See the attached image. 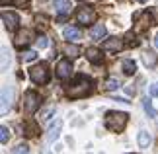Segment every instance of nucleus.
Returning a JSON list of instances; mask_svg holds the SVG:
<instances>
[{
    "label": "nucleus",
    "instance_id": "1",
    "mask_svg": "<svg viewBox=\"0 0 158 154\" xmlns=\"http://www.w3.org/2000/svg\"><path fill=\"white\" fill-rule=\"evenodd\" d=\"M127 119H129V115L125 111H107L106 113V127L113 133H121L127 125Z\"/></svg>",
    "mask_w": 158,
    "mask_h": 154
},
{
    "label": "nucleus",
    "instance_id": "2",
    "mask_svg": "<svg viewBox=\"0 0 158 154\" xmlns=\"http://www.w3.org/2000/svg\"><path fill=\"white\" fill-rule=\"evenodd\" d=\"M88 92H90V80L84 76H78L76 82L66 88V96L72 98V100H78V98H84Z\"/></svg>",
    "mask_w": 158,
    "mask_h": 154
},
{
    "label": "nucleus",
    "instance_id": "3",
    "mask_svg": "<svg viewBox=\"0 0 158 154\" xmlns=\"http://www.w3.org/2000/svg\"><path fill=\"white\" fill-rule=\"evenodd\" d=\"M29 78L33 80L35 84H47L49 82V70H47L45 63H39L29 69Z\"/></svg>",
    "mask_w": 158,
    "mask_h": 154
},
{
    "label": "nucleus",
    "instance_id": "4",
    "mask_svg": "<svg viewBox=\"0 0 158 154\" xmlns=\"http://www.w3.org/2000/svg\"><path fill=\"white\" fill-rule=\"evenodd\" d=\"M41 106V98L35 94V92H27L26 98H23V109H26V113H35Z\"/></svg>",
    "mask_w": 158,
    "mask_h": 154
},
{
    "label": "nucleus",
    "instance_id": "5",
    "mask_svg": "<svg viewBox=\"0 0 158 154\" xmlns=\"http://www.w3.org/2000/svg\"><path fill=\"white\" fill-rule=\"evenodd\" d=\"M33 39H37V37L33 35V31H31V29H22V31H18V35L14 37V45L22 49V47L29 45V43H31Z\"/></svg>",
    "mask_w": 158,
    "mask_h": 154
},
{
    "label": "nucleus",
    "instance_id": "6",
    "mask_svg": "<svg viewBox=\"0 0 158 154\" xmlns=\"http://www.w3.org/2000/svg\"><path fill=\"white\" fill-rule=\"evenodd\" d=\"M76 18H78V23H84V26H86V23H94L96 12H94V8H90V6H84V8L78 10Z\"/></svg>",
    "mask_w": 158,
    "mask_h": 154
},
{
    "label": "nucleus",
    "instance_id": "7",
    "mask_svg": "<svg viewBox=\"0 0 158 154\" xmlns=\"http://www.w3.org/2000/svg\"><path fill=\"white\" fill-rule=\"evenodd\" d=\"M102 49L107 53H119L121 49H123V41H121L119 37H111V39H106L104 43H102Z\"/></svg>",
    "mask_w": 158,
    "mask_h": 154
},
{
    "label": "nucleus",
    "instance_id": "8",
    "mask_svg": "<svg viewBox=\"0 0 158 154\" xmlns=\"http://www.w3.org/2000/svg\"><path fill=\"white\" fill-rule=\"evenodd\" d=\"M2 22H4V27L8 29V31H14L18 27V23H20V18H18V14H14V12H4Z\"/></svg>",
    "mask_w": 158,
    "mask_h": 154
},
{
    "label": "nucleus",
    "instance_id": "9",
    "mask_svg": "<svg viewBox=\"0 0 158 154\" xmlns=\"http://www.w3.org/2000/svg\"><path fill=\"white\" fill-rule=\"evenodd\" d=\"M70 74H72L70 60H60V63L57 65V76L63 78V80H66V78H70Z\"/></svg>",
    "mask_w": 158,
    "mask_h": 154
},
{
    "label": "nucleus",
    "instance_id": "10",
    "mask_svg": "<svg viewBox=\"0 0 158 154\" xmlns=\"http://www.w3.org/2000/svg\"><path fill=\"white\" fill-rule=\"evenodd\" d=\"M60 127H63V121H60V119H57V121H55L53 125L49 127V133H47V140H49V143H55V140L59 139Z\"/></svg>",
    "mask_w": 158,
    "mask_h": 154
},
{
    "label": "nucleus",
    "instance_id": "11",
    "mask_svg": "<svg viewBox=\"0 0 158 154\" xmlns=\"http://www.w3.org/2000/svg\"><path fill=\"white\" fill-rule=\"evenodd\" d=\"M55 10L59 12V14H70V10H72V6H70V0H55Z\"/></svg>",
    "mask_w": 158,
    "mask_h": 154
},
{
    "label": "nucleus",
    "instance_id": "12",
    "mask_svg": "<svg viewBox=\"0 0 158 154\" xmlns=\"http://www.w3.org/2000/svg\"><path fill=\"white\" fill-rule=\"evenodd\" d=\"M86 59L90 60V63L98 65V63H102V51L96 49V47H90V49H86Z\"/></svg>",
    "mask_w": 158,
    "mask_h": 154
},
{
    "label": "nucleus",
    "instance_id": "13",
    "mask_svg": "<svg viewBox=\"0 0 158 154\" xmlns=\"http://www.w3.org/2000/svg\"><path fill=\"white\" fill-rule=\"evenodd\" d=\"M106 33H107V29L104 23H96V26L90 27V35H92L94 39H102V37H106Z\"/></svg>",
    "mask_w": 158,
    "mask_h": 154
},
{
    "label": "nucleus",
    "instance_id": "14",
    "mask_svg": "<svg viewBox=\"0 0 158 154\" xmlns=\"http://www.w3.org/2000/svg\"><path fill=\"white\" fill-rule=\"evenodd\" d=\"M63 35H64V39H69V41H76V39H80V29L69 26V27H64Z\"/></svg>",
    "mask_w": 158,
    "mask_h": 154
},
{
    "label": "nucleus",
    "instance_id": "15",
    "mask_svg": "<svg viewBox=\"0 0 158 154\" xmlns=\"http://www.w3.org/2000/svg\"><path fill=\"white\" fill-rule=\"evenodd\" d=\"M150 144H152V137H150L147 131H141L139 133V146H141V148H148Z\"/></svg>",
    "mask_w": 158,
    "mask_h": 154
},
{
    "label": "nucleus",
    "instance_id": "16",
    "mask_svg": "<svg viewBox=\"0 0 158 154\" xmlns=\"http://www.w3.org/2000/svg\"><path fill=\"white\" fill-rule=\"evenodd\" d=\"M121 69H123L125 74H135V70H137V65H135V60H131V59H125L123 63H121Z\"/></svg>",
    "mask_w": 158,
    "mask_h": 154
},
{
    "label": "nucleus",
    "instance_id": "17",
    "mask_svg": "<svg viewBox=\"0 0 158 154\" xmlns=\"http://www.w3.org/2000/svg\"><path fill=\"white\" fill-rule=\"evenodd\" d=\"M137 23H139V26H137V31H143L144 27H148L150 23H152V16H150V14H143V18Z\"/></svg>",
    "mask_w": 158,
    "mask_h": 154
},
{
    "label": "nucleus",
    "instance_id": "18",
    "mask_svg": "<svg viewBox=\"0 0 158 154\" xmlns=\"http://www.w3.org/2000/svg\"><path fill=\"white\" fill-rule=\"evenodd\" d=\"M10 98H12L10 90L4 88V90H2V113H6V111L10 109Z\"/></svg>",
    "mask_w": 158,
    "mask_h": 154
},
{
    "label": "nucleus",
    "instance_id": "19",
    "mask_svg": "<svg viewBox=\"0 0 158 154\" xmlns=\"http://www.w3.org/2000/svg\"><path fill=\"white\" fill-rule=\"evenodd\" d=\"M143 107H144V111L148 113V117H156V115H158V111L152 107V103H150L148 98H144V100H143Z\"/></svg>",
    "mask_w": 158,
    "mask_h": 154
},
{
    "label": "nucleus",
    "instance_id": "20",
    "mask_svg": "<svg viewBox=\"0 0 158 154\" xmlns=\"http://www.w3.org/2000/svg\"><path fill=\"white\" fill-rule=\"evenodd\" d=\"M64 53H66V57H69V59H76L78 53H80V49H78L76 45H70V43H69V45L64 47Z\"/></svg>",
    "mask_w": 158,
    "mask_h": 154
},
{
    "label": "nucleus",
    "instance_id": "21",
    "mask_svg": "<svg viewBox=\"0 0 158 154\" xmlns=\"http://www.w3.org/2000/svg\"><path fill=\"white\" fill-rule=\"evenodd\" d=\"M37 131H39V127L35 125L33 121L26 123V135H27V137H33V135H37Z\"/></svg>",
    "mask_w": 158,
    "mask_h": 154
},
{
    "label": "nucleus",
    "instance_id": "22",
    "mask_svg": "<svg viewBox=\"0 0 158 154\" xmlns=\"http://www.w3.org/2000/svg\"><path fill=\"white\" fill-rule=\"evenodd\" d=\"M119 88H121V82L117 78H109L106 82V90H119Z\"/></svg>",
    "mask_w": 158,
    "mask_h": 154
},
{
    "label": "nucleus",
    "instance_id": "23",
    "mask_svg": "<svg viewBox=\"0 0 158 154\" xmlns=\"http://www.w3.org/2000/svg\"><path fill=\"white\" fill-rule=\"evenodd\" d=\"M8 139H10V131H8V127H0V143L6 144V143H8Z\"/></svg>",
    "mask_w": 158,
    "mask_h": 154
},
{
    "label": "nucleus",
    "instance_id": "24",
    "mask_svg": "<svg viewBox=\"0 0 158 154\" xmlns=\"http://www.w3.org/2000/svg\"><path fill=\"white\" fill-rule=\"evenodd\" d=\"M143 60H144V65H148V66H152L154 63H156V57L152 53H144L143 55Z\"/></svg>",
    "mask_w": 158,
    "mask_h": 154
},
{
    "label": "nucleus",
    "instance_id": "25",
    "mask_svg": "<svg viewBox=\"0 0 158 154\" xmlns=\"http://www.w3.org/2000/svg\"><path fill=\"white\" fill-rule=\"evenodd\" d=\"M35 57H37V53H35V51H23V55H22V60H26V63H29V60H35Z\"/></svg>",
    "mask_w": 158,
    "mask_h": 154
},
{
    "label": "nucleus",
    "instance_id": "26",
    "mask_svg": "<svg viewBox=\"0 0 158 154\" xmlns=\"http://www.w3.org/2000/svg\"><path fill=\"white\" fill-rule=\"evenodd\" d=\"M12 152H14V154H26V152H29V148H27V144H18L16 146V148H12Z\"/></svg>",
    "mask_w": 158,
    "mask_h": 154
},
{
    "label": "nucleus",
    "instance_id": "27",
    "mask_svg": "<svg viewBox=\"0 0 158 154\" xmlns=\"http://www.w3.org/2000/svg\"><path fill=\"white\" fill-rule=\"evenodd\" d=\"M37 45H39V49H45V47H49V41H47V37H45V35H39V37H37Z\"/></svg>",
    "mask_w": 158,
    "mask_h": 154
},
{
    "label": "nucleus",
    "instance_id": "28",
    "mask_svg": "<svg viewBox=\"0 0 158 154\" xmlns=\"http://www.w3.org/2000/svg\"><path fill=\"white\" fill-rule=\"evenodd\" d=\"M150 96H154V98H158V82H154V84H150Z\"/></svg>",
    "mask_w": 158,
    "mask_h": 154
},
{
    "label": "nucleus",
    "instance_id": "29",
    "mask_svg": "<svg viewBox=\"0 0 158 154\" xmlns=\"http://www.w3.org/2000/svg\"><path fill=\"white\" fill-rule=\"evenodd\" d=\"M39 23H41V27H47V18H43V16H37V26H39Z\"/></svg>",
    "mask_w": 158,
    "mask_h": 154
},
{
    "label": "nucleus",
    "instance_id": "30",
    "mask_svg": "<svg viewBox=\"0 0 158 154\" xmlns=\"http://www.w3.org/2000/svg\"><path fill=\"white\" fill-rule=\"evenodd\" d=\"M55 113V109L51 107V109H45V111H43V119H49V117Z\"/></svg>",
    "mask_w": 158,
    "mask_h": 154
},
{
    "label": "nucleus",
    "instance_id": "31",
    "mask_svg": "<svg viewBox=\"0 0 158 154\" xmlns=\"http://www.w3.org/2000/svg\"><path fill=\"white\" fill-rule=\"evenodd\" d=\"M27 0H14V4H18V6H22V4H26Z\"/></svg>",
    "mask_w": 158,
    "mask_h": 154
},
{
    "label": "nucleus",
    "instance_id": "32",
    "mask_svg": "<svg viewBox=\"0 0 158 154\" xmlns=\"http://www.w3.org/2000/svg\"><path fill=\"white\" fill-rule=\"evenodd\" d=\"M8 2H12V0H0V4H2V6H6Z\"/></svg>",
    "mask_w": 158,
    "mask_h": 154
},
{
    "label": "nucleus",
    "instance_id": "33",
    "mask_svg": "<svg viewBox=\"0 0 158 154\" xmlns=\"http://www.w3.org/2000/svg\"><path fill=\"white\" fill-rule=\"evenodd\" d=\"M154 45H156V49H158V35L154 37Z\"/></svg>",
    "mask_w": 158,
    "mask_h": 154
},
{
    "label": "nucleus",
    "instance_id": "34",
    "mask_svg": "<svg viewBox=\"0 0 158 154\" xmlns=\"http://www.w3.org/2000/svg\"><path fill=\"white\" fill-rule=\"evenodd\" d=\"M139 2H147V0H139Z\"/></svg>",
    "mask_w": 158,
    "mask_h": 154
}]
</instances>
